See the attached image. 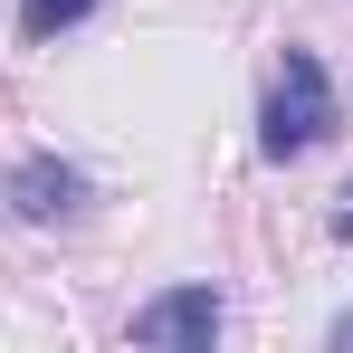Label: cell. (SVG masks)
I'll return each instance as SVG.
<instances>
[{
	"label": "cell",
	"mask_w": 353,
	"mask_h": 353,
	"mask_svg": "<svg viewBox=\"0 0 353 353\" xmlns=\"http://www.w3.org/2000/svg\"><path fill=\"white\" fill-rule=\"evenodd\" d=\"M334 134H344V96H334L325 58L315 48H287V58L268 67V96H258V153L268 163H305Z\"/></svg>",
	"instance_id": "1"
},
{
	"label": "cell",
	"mask_w": 353,
	"mask_h": 353,
	"mask_svg": "<svg viewBox=\"0 0 353 353\" xmlns=\"http://www.w3.org/2000/svg\"><path fill=\"white\" fill-rule=\"evenodd\" d=\"M86 210H96L86 163H67V153H19V163H0V220H19V230H67V220H86Z\"/></svg>",
	"instance_id": "2"
},
{
	"label": "cell",
	"mask_w": 353,
	"mask_h": 353,
	"mask_svg": "<svg viewBox=\"0 0 353 353\" xmlns=\"http://www.w3.org/2000/svg\"><path fill=\"white\" fill-rule=\"evenodd\" d=\"M143 353H210L220 334H230V296L210 287V277H181V287L143 296L134 305V325H124Z\"/></svg>",
	"instance_id": "3"
},
{
	"label": "cell",
	"mask_w": 353,
	"mask_h": 353,
	"mask_svg": "<svg viewBox=\"0 0 353 353\" xmlns=\"http://www.w3.org/2000/svg\"><path fill=\"white\" fill-rule=\"evenodd\" d=\"M105 0H19V39L29 48H48V39H67V29H86Z\"/></svg>",
	"instance_id": "4"
},
{
	"label": "cell",
	"mask_w": 353,
	"mask_h": 353,
	"mask_svg": "<svg viewBox=\"0 0 353 353\" xmlns=\"http://www.w3.org/2000/svg\"><path fill=\"white\" fill-rule=\"evenodd\" d=\"M325 230H334V239H344V248H353V181H344V191H334V210H325Z\"/></svg>",
	"instance_id": "5"
},
{
	"label": "cell",
	"mask_w": 353,
	"mask_h": 353,
	"mask_svg": "<svg viewBox=\"0 0 353 353\" xmlns=\"http://www.w3.org/2000/svg\"><path fill=\"white\" fill-rule=\"evenodd\" d=\"M325 344H334V353H353V305L334 315V325H325Z\"/></svg>",
	"instance_id": "6"
}]
</instances>
